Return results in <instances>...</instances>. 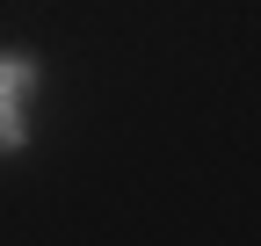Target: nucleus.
<instances>
[{
    "label": "nucleus",
    "instance_id": "1",
    "mask_svg": "<svg viewBox=\"0 0 261 246\" xmlns=\"http://www.w3.org/2000/svg\"><path fill=\"white\" fill-rule=\"evenodd\" d=\"M22 145V109H15V95H0V152H15Z\"/></svg>",
    "mask_w": 261,
    "mask_h": 246
},
{
    "label": "nucleus",
    "instance_id": "2",
    "mask_svg": "<svg viewBox=\"0 0 261 246\" xmlns=\"http://www.w3.org/2000/svg\"><path fill=\"white\" fill-rule=\"evenodd\" d=\"M29 87V58H0V95H22Z\"/></svg>",
    "mask_w": 261,
    "mask_h": 246
}]
</instances>
